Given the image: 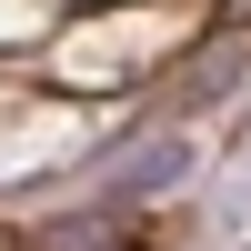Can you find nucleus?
I'll use <instances>...</instances> for the list:
<instances>
[{"label":"nucleus","mask_w":251,"mask_h":251,"mask_svg":"<svg viewBox=\"0 0 251 251\" xmlns=\"http://www.w3.org/2000/svg\"><path fill=\"white\" fill-rule=\"evenodd\" d=\"M181 171H191V151H181V141H151V151H131V171H121L100 201H151V191H171Z\"/></svg>","instance_id":"nucleus-1"}]
</instances>
